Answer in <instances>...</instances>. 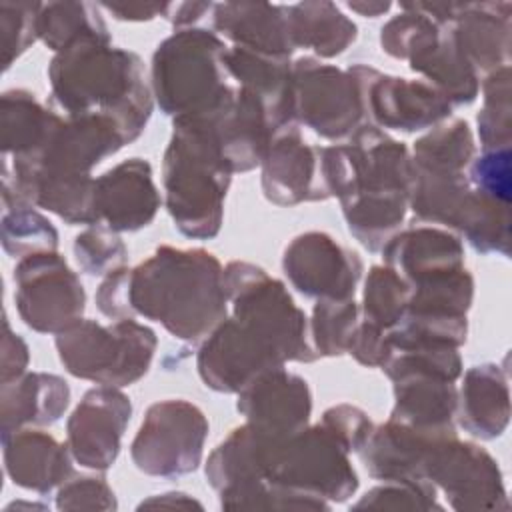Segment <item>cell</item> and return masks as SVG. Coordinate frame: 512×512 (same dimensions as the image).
I'll use <instances>...</instances> for the list:
<instances>
[{"label":"cell","mask_w":512,"mask_h":512,"mask_svg":"<svg viewBox=\"0 0 512 512\" xmlns=\"http://www.w3.org/2000/svg\"><path fill=\"white\" fill-rule=\"evenodd\" d=\"M50 102L68 116L102 114L126 144L146 128L154 96L140 56L116 48L110 36H86L56 52L48 66Z\"/></svg>","instance_id":"1"},{"label":"cell","mask_w":512,"mask_h":512,"mask_svg":"<svg viewBox=\"0 0 512 512\" xmlns=\"http://www.w3.org/2000/svg\"><path fill=\"white\" fill-rule=\"evenodd\" d=\"M134 316L160 322L172 336L198 344L228 316L224 266L202 248L160 246L130 272Z\"/></svg>","instance_id":"2"},{"label":"cell","mask_w":512,"mask_h":512,"mask_svg":"<svg viewBox=\"0 0 512 512\" xmlns=\"http://www.w3.org/2000/svg\"><path fill=\"white\" fill-rule=\"evenodd\" d=\"M162 160L164 202L180 234L210 240L222 228L232 170L212 126L198 116H178Z\"/></svg>","instance_id":"3"},{"label":"cell","mask_w":512,"mask_h":512,"mask_svg":"<svg viewBox=\"0 0 512 512\" xmlns=\"http://www.w3.org/2000/svg\"><path fill=\"white\" fill-rule=\"evenodd\" d=\"M228 46L206 28L174 30L152 54L150 88L172 118L208 116L232 94L224 54Z\"/></svg>","instance_id":"4"},{"label":"cell","mask_w":512,"mask_h":512,"mask_svg":"<svg viewBox=\"0 0 512 512\" xmlns=\"http://www.w3.org/2000/svg\"><path fill=\"white\" fill-rule=\"evenodd\" d=\"M156 346L154 330L134 318L108 326L82 318L56 334L58 358L68 374L114 388L138 382L148 372Z\"/></svg>","instance_id":"5"},{"label":"cell","mask_w":512,"mask_h":512,"mask_svg":"<svg viewBox=\"0 0 512 512\" xmlns=\"http://www.w3.org/2000/svg\"><path fill=\"white\" fill-rule=\"evenodd\" d=\"M224 288L232 316L268 340L284 362L318 360L310 322L284 282L252 262L232 260L224 268Z\"/></svg>","instance_id":"6"},{"label":"cell","mask_w":512,"mask_h":512,"mask_svg":"<svg viewBox=\"0 0 512 512\" xmlns=\"http://www.w3.org/2000/svg\"><path fill=\"white\" fill-rule=\"evenodd\" d=\"M348 454L318 422L276 444L264 480L328 502H346L358 490Z\"/></svg>","instance_id":"7"},{"label":"cell","mask_w":512,"mask_h":512,"mask_svg":"<svg viewBox=\"0 0 512 512\" xmlns=\"http://www.w3.org/2000/svg\"><path fill=\"white\" fill-rule=\"evenodd\" d=\"M208 420L204 412L182 398L154 402L132 440L134 466L158 478H178L194 472L204 454Z\"/></svg>","instance_id":"8"},{"label":"cell","mask_w":512,"mask_h":512,"mask_svg":"<svg viewBox=\"0 0 512 512\" xmlns=\"http://www.w3.org/2000/svg\"><path fill=\"white\" fill-rule=\"evenodd\" d=\"M292 112L326 140L350 138L366 124L356 80L348 70L302 56L292 62Z\"/></svg>","instance_id":"9"},{"label":"cell","mask_w":512,"mask_h":512,"mask_svg":"<svg viewBox=\"0 0 512 512\" xmlns=\"http://www.w3.org/2000/svg\"><path fill=\"white\" fill-rule=\"evenodd\" d=\"M14 286L16 310L34 332L56 336L82 320L84 286L58 252H40L18 260Z\"/></svg>","instance_id":"10"},{"label":"cell","mask_w":512,"mask_h":512,"mask_svg":"<svg viewBox=\"0 0 512 512\" xmlns=\"http://www.w3.org/2000/svg\"><path fill=\"white\" fill-rule=\"evenodd\" d=\"M424 478L440 488L454 510H508L498 462L482 446L456 434L438 436L424 460Z\"/></svg>","instance_id":"11"},{"label":"cell","mask_w":512,"mask_h":512,"mask_svg":"<svg viewBox=\"0 0 512 512\" xmlns=\"http://www.w3.org/2000/svg\"><path fill=\"white\" fill-rule=\"evenodd\" d=\"M358 84L366 124L380 130L418 132L452 114V104L428 82L384 74L366 64L348 68Z\"/></svg>","instance_id":"12"},{"label":"cell","mask_w":512,"mask_h":512,"mask_svg":"<svg viewBox=\"0 0 512 512\" xmlns=\"http://www.w3.org/2000/svg\"><path fill=\"white\" fill-rule=\"evenodd\" d=\"M286 362L258 332L226 316L208 338L200 342L196 368L202 382L226 394H238L260 374Z\"/></svg>","instance_id":"13"},{"label":"cell","mask_w":512,"mask_h":512,"mask_svg":"<svg viewBox=\"0 0 512 512\" xmlns=\"http://www.w3.org/2000/svg\"><path fill=\"white\" fill-rule=\"evenodd\" d=\"M282 270L308 298H354L364 264L360 256L326 232L298 234L284 250Z\"/></svg>","instance_id":"14"},{"label":"cell","mask_w":512,"mask_h":512,"mask_svg":"<svg viewBox=\"0 0 512 512\" xmlns=\"http://www.w3.org/2000/svg\"><path fill=\"white\" fill-rule=\"evenodd\" d=\"M126 146L118 126L102 114L68 116L54 132L46 148L32 158L4 156L14 174L50 172V174H90V170L106 156Z\"/></svg>","instance_id":"15"},{"label":"cell","mask_w":512,"mask_h":512,"mask_svg":"<svg viewBox=\"0 0 512 512\" xmlns=\"http://www.w3.org/2000/svg\"><path fill=\"white\" fill-rule=\"evenodd\" d=\"M130 416V398L120 388H90L66 422V444L72 458L84 468L108 470L120 454Z\"/></svg>","instance_id":"16"},{"label":"cell","mask_w":512,"mask_h":512,"mask_svg":"<svg viewBox=\"0 0 512 512\" xmlns=\"http://www.w3.org/2000/svg\"><path fill=\"white\" fill-rule=\"evenodd\" d=\"M236 408L246 422L288 438L308 426L312 394L302 376L278 366L244 386L238 392Z\"/></svg>","instance_id":"17"},{"label":"cell","mask_w":512,"mask_h":512,"mask_svg":"<svg viewBox=\"0 0 512 512\" xmlns=\"http://www.w3.org/2000/svg\"><path fill=\"white\" fill-rule=\"evenodd\" d=\"M262 190L276 206L328 200L322 186L318 146H308L298 124L280 128L262 160Z\"/></svg>","instance_id":"18"},{"label":"cell","mask_w":512,"mask_h":512,"mask_svg":"<svg viewBox=\"0 0 512 512\" xmlns=\"http://www.w3.org/2000/svg\"><path fill=\"white\" fill-rule=\"evenodd\" d=\"M198 118L212 126L232 172H248L260 166L278 132L264 104L244 88H234L216 112Z\"/></svg>","instance_id":"19"},{"label":"cell","mask_w":512,"mask_h":512,"mask_svg":"<svg viewBox=\"0 0 512 512\" xmlns=\"http://www.w3.org/2000/svg\"><path fill=\"white\" fill-rule=\"evenodd\" d=\"M162 204L144 158H128L96 178V212L114 232H136L148 226Z\"/></svg>","instance_id":"20"},{"label":"cell","mask_w":512,"mask_h":512,"mask_svg":"<svg viewBox=\"0 0 512 512\" xmlns=\"http://www.w3.org/2000/svg\"><path fill=\"white\" fill-rule=\"evenodd\" d=\"M2 454L8 478L38 494H48L74 474L68 444L34 426L2 434Z\"/></svg>","instance_id":"21"},{"label":"cell","mask_w":512,"mask_h":512,"mask_svg":"<svg viewBox=\"0 0 512 512\" xmlns=\"http://www.w3.org/2000/svg\"><path fill=\"white\" fill-rule=\"evenodd\" d=\"M212 26L234 46L254 52L292 56L288 6L268 2H222L212 8Z\"/></svg>","instance_id":"22"},{"label":"cell","mask_w":512,"mask_h":512,"mask_svg":"<svg viewBox=\"0 0 512 512\" xmlns=\"http://www.w3.org/2000/svg\"><path fill=\"white\" fill-rule=\"evenodd\" d=\"M224 66L230 78L256 96L276 130L294 124L292 112V60L232 46L224 54Z\"/></svg>","instance_id":"23"},{"label":"cell","mask_w":512,"mask_h":512,"mask_svg":"<svg viewBox=\"0 0 512 512\" xmlns=\"http://www.w3.org/2000/svg\"><path fill=\"white\" fill-rule=\"evenodd\" d=\"M458 424L480 440L502 436L510 420L508 372L492 362L466 370L458 390Z\"/></svg>","instance_id":"24"},{"label":"cell","mask_w":512,"mask_h":512,"mask_svg":"<svg viewBox=\"0 0 512 512\" xmlns=\"http://www.w3.org/2000/svg\"><path fill=\"white\" fill-rule=\"evenodd\" d=\"M438 436L446 434L422 432L388 418L386 424L374 426L368 442L358 454L368 474L380 482L422 480L426 454Z\"/></svg>","instance_id":"25"},{"label":"cell","mask_w":512,"mask_h":512,"mask_svg":"<svg viewBox=\"0 0 512 512\" xmlns=\"http://www.w3.org/2000/svg\"><path fill=\"white\" fill-rule=\"evenodd\" d=\"M410 70L422 74L452 106L472 104L480 92L478 70L458 48L450 26H438L408 56Z\"/></svg>","instance_id":"26"},{"label":"cell","mask_w":512,"mask_h":512,"mask_svg":"<svg viewBox=\"0 0 512 512\" xmlns=\"http://www.w3.org/2000/svg\"><path fill=\"white\" fill-rule=\"evenodd\" d=\"M70 404V386L48 372H26L0 388L2 434L58 422Z\"/></svg>","instance_id":"27"},{"label":"cell","mask_w":512,"mask_h":512,"mask_svg":"<svg viewBox=\"0 0 512 512\" xmlns=\"http://www.w3.org/2000/svg\"><path fill=\"white\" fill-rule=\"evenodd\" d=\"M510 2H464L450 24L466 60L478 70L492 72L510 60Z\"/></svg>","instance_id":"28"},{"label":"cell","mask_w":512,"mask_h":512,"mask_svg":"<svg viewBox=\"0 0 512 512\" xmlns=\"http://www.w3.org/2000/svg\"><path fill=\"white\" fill-rule=\"evenodd\" d=\"M382 258L410 284L422 276L464 266V246L444 228L416 226L396 232L382 248Z\"/></svg>","instance_id":"29"},{"label":"cell","mask_w":512,"mask_h":512,"mask_svg":"<svg viewBox=\"0 0 512 512\" xmlns=\"http://www.w3.org/2000/svg\"><path fill=\"white\" fill-rule=\"evenodd\" d=\"M284 440L272 432L246 422L234 428L208 456L206 478L214 490L234 484L264 480L276 444Z\"/></svg>","instance_id":"30"},{"label":"cell","mask_w":512,"mask_h":512,"mask_svg":"<svg viewBox=\"0 0 512 512\" xmlns=\"http://www.w3.org/2000/svg\"><path fill=\"white\" fill-rule=\"evenodd\" d=\"M394 384V408L390 420L422 432L450 434L454 430L458 388L454 382L434 376H404Z\"/></svg>","instance_id":"31"},{"label":"cell","mask_w":512,"mask_h":512,"mask_svg":"<svg viewBox=\"0 0 512 512\" xmlns=\"http://www.w3.org/2000/svg\"><path fill=\"white\" fill-rule=\"evenodd\" d=\"M62 120L60 114L44 108L28 90H6L0 98V146L4 156H38Z\"/></svg>","instance_id":"32"},{"label":"cell","mask_w":512,"mask_h":512,"mask_svg":"<svg viewBox=\"0 0 512 512\" xmlns=\"http://www.w3.org/2000/svg\"><path fill=\"white\" fill-rule=\"evenodd\" d=\"M294 48H310L320 58L342 54L358 36L356 24L328 0H306L288 6Z\"/></svg>","instance_id":"33"},{"label":"cell","mask_w":512,"mask_h":512,"mask_svg":"<svg viewBox=\"0 0 512 512\" xmlns=\"http://www.w3.org/2000/svg\"><path fill=\"white\" fill-rule=\"evenodd\" d=\"M350 234L368 250L380 252L400 230L408 196L402 194H356L340 202Z\"/></svg>","instance_id":"34"},{"label":"cell","mask_w":512,"mask_h":512,"mask_svg":"<svg viewBox=\"0 0 512 512\" xmlns=\"http://www.w3.org/2000/svg\"><path fill=\"white\" fill-rule=\"evenodd\" d=\"M476 146L470 124L462 118L436 124L420 136L412 148L414 170L418 172H466L474 160Z\"/></svg>","instance_id":"35"},{"label":"cell","mask_w":512,"mask_h":512,"mask_svg":"<svg viewBox=\"0 0 512 512\" xmlns=\"http://www.w3.org/2000/svg\"><path fill=\"white\" fill-rule=\"evenodd\" d=\"M86 36H110L100 16V6L92 2H48L38 14V40L54 54Z\"/></svg>","instance_id":"36"},{"label":"cell","mask_w":512,"mask_h":512,"mask_svg":"<svg viewBox=\"0 0 512 512\" xmlns=\"http://www.w3.org/2000/svg\"><path fill=\"white\" fill-rule=\"evenodd\" d=\"M410 312L466 316L474 298V278L466 266L440 270L410 282Z\"/></svg>","instance_id":"37"},{"label":"cell","mask_w":512,"mask_h":512,"mask_svg":"<svg viewBox=\"0 0 512 512\" xmlns=\"http://www.w3.org/2000/svg\"><path fill=\"white\" fill-rule=\"evenodd\" d=\"M410 284L390 266H372L366 282L360 318L384 330H392L406 314L410 302Z\"/></svg>","instance_id":"38"},{"label":"cell","mask_w":512,"mask_h":512,"mask_svg":"<svg viewBox=\"0 0 512 512\" xmlns=\"http://www.w3.org/2000/svg\"><path fill=\"white\" fill-rule=\"evenodd\" d=\"M2 248L18 260L40 252H56L58 230L32 204L6 208L2 212Z\"/></svg>","instance_id":"39"},{"label":"cell","mask_w":512,"mask_h":512,"mask_svg":"<svg viewBox=\"0 0 512 512\" xmlns=\"http://www.w3.org/2000/svg\"><path fill=\"white\" fill-rule=\"evenodd\" d=\"M310 342L320 356L346 354L350 336L360 322V306L354 298H320L314 304Z\"/></svg>","instance_id":"40"},{"label":"cell","mask_w":512,"mask_h":512,"mask_svg":"<svg viewBox=\"0 0 512 512\" xmlns=\"http://www.w3.org/2000/svg\"><path fill=\"white\" fill-rule=\"evenodd\" d=\"M478 138L484 150L506 148L512 138L510 66H500L482 82V110L478 112Z\"/></svg>","instance_id":"41"},{"label":"cell","mask_w":512,"mask_h":512,"mask_svg":"<svg viewBox=\"0 0 512 512\" xmlns=\"http://www.w3.org/2000/svg\"><path fill=\"white\" fill-rule=\"evenodd\" d=\"M384 374L394 382L404 376H434L456 382L462 376V358L458 348L442 344H418L408 348H394L382 364Z\"/></svg>","instance_id":"42"},{"label":"cell","mask_w":512,"mask_h":512,"mask_svg":"<svg viewBox=\"0 0 512 512\" xmlns=\"http://www.w3.org/2000/svg\"><path fill=\"white\" fill-rule=\"evenodd\" d=\"M354 510H442L430 480H388L368 490Z\"/></svg>","instance_id":"43"},{"label":"cell","mask_w":512,"mask_h":512,"mask_svg":"<svg viewBox=\"0 0 512 512\" xmlns=\"http://www.w3.org/2000/svg\"><path fill=\"white\" fill-rule=\"evenodd\" d=\"M74 258L88 276H108L128 260V248L118 232L94 224L74 238Z\"/></svg>","instance_id":"44"},{"label":"cell","mask_w":512,"mask_h":512,"mask_svg":"<svg viewBox=\"0 0 512 512\" xmlns=\"http://www.w3.org/2000/svg\"><path fill=\"white\" fill-rule=\"evenodd\" d=\"M42 2H0V34H2V68L22 56L38 40V14Z\"/></svg>","instance_id":"45"},{"label":"cell","mask_w":512,"mask_h":512,"mask_svg":"<svg viewBox=\"0 0 512 512\" xmlns=\"http://www.w3.org/2000/svg\"><path fill=\"white\" fill-rule=\"evenodd\" d=\"M510 146L490 148L468 166V182L474 190L502 204H510L512 196V170H510Z\"/></svg>","instance_id":"46"},{"label":"cell","mask_w":512,"mask_h":512,"mask_svg":"<svg viewBox=\"0 0 512 512\" xmlns=\"http://www.w3.org/2000/svg\"><path fill=\"white\" fill-rule=\"evenodd\" d=\"M58 510H116L114 490L104 476H70L58 486Z\"/></svg>","instance_id":"47"},{"label":"cell","mask_w":512,"mask_h":512,"mask_svg":"<svg viewBox=\"0 0 512 512\" xmlns=\"http://www.w3.org/2000/svg\"><path fill=\"white\" fill-rule=\"evenodd\" d=\"M320 424L348 450L360 452L368 442L374 424L368 414L352 404H336L322 414Z\"/></svg>","instance_id":"48"},{"label":"cell","mask_w":512,"mask_h":512,"mask_svg":"<svg viewBox=\"0 0 512 512\" xmlns=\"http://www.w3.org/2000/svg\"><path fill=\"white\" fill-rule=\"evenodd\" d=\"M346 352L350 356H354V360L360 362L362 366L382 368V364L392 354L388 330L360 318V322L356 324V328L350 336Z\"/></svg>","instance_id":"49"},{"label":"cell","mask_w":512,"mask_h":512,"mask_svg":"<svg viewBox=\"0 0 512 512\" xmlns=\"http://www.w3.org/2000/svg\"><path fill=\"white\" fill-rule=\"evenodd\" d=\"M130 272L132 268H116L108 276H104L102 284L96 290V306L110 320L134 318L130 306Z\"/></svg>","instance_id":"50"},{"label":"cell","mask_w":512,"mask_h":512,"mask_svg":"<svg viewBox=\"0 0 512 512\" xmlns=\"http://www.w3.org/2000/svg\"><path fill=\"white\" fill-rule=\"evenodd\" d=\"M30 362L28 344L16 332H12L8 318L4 316V338H2V376L0 382H12L26 374Z\"/></svg>","instance_id":"51"},{"label":"cell","mask_w":512,"mask_h":512,"mask_svg":"<svg viewBox=\"0 0 512 512\" xmlns=\"http://www.w3.org/2000/svg\"><path fill=\"white\" fill-rule=\"evenodd\" d=\"M100 8L108 10L116 20H124V22H144V20H152L156 16H164L168 18L172 4L164 2V4H100Z\"/></svg>","instance_id":"52"},{"label":"cell","mask_w":512,"mask_h":512,"mask_svg":"<svg viewBox=\"0 0 512 512\" xmlns=\"http://www.w3.org/2000/svg\"><path fill=\"white\" fill-rule=\"evenodd\" d=\"M214 4L212 2H182V4H172L168 20L176 30L184 28H194L198 20H202L208 12H212Z\"/></svg>","instance_id":"53"},{"label":"cell","mask_w":512,"mask_h":512,"mask_svg":"<svg viewBox=\"0 0 512 512\" xmlns=\"http://www.w3.org/2000/svg\"><path fill=\"white\" fill-rule=\"evenodd\" d=\"M144 508H168V510H174V508H180V510H192V508H198L202 510V502L192 498L190 494L186 492H164V494H154V496H148L146 500H142L138 504V510H144Z\"/></svg>","instance_id":"54"},{"label":"cell","mask_w":512,"mask_h":512,"mask_svg":"<svg viewBox=\"0 0 512 512\" xmlns=\"http://www.w3.org/2000/svg\"><path fill=\"white\" fill-rule=\"evenodd\" d=\"M346 6L364 18H378L392 8L390 2H366V0L364 2H348Z\"/></svg>","instance_id":"55"}]
</instances>
